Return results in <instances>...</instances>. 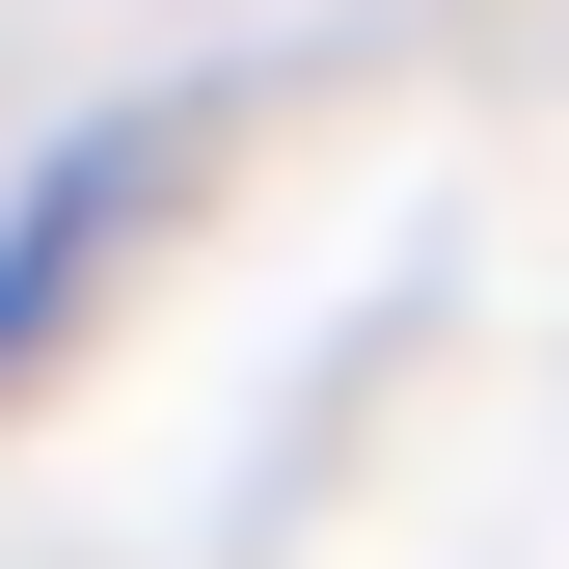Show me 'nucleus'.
<instances>
[{
  "label": "nucleus",
  "mask_w": 569,
  "mask_h": 569,
  "mask_svg": "<svg viewBox=\"0 0 569 569\" xmlns=\"http://www.w3.org/2000/svg\"><path fill=\"white\" fill-rule=\"evenodd\" d=\"M109 190H136V136H82V163H54V190H28V218H0V352H28V299H54V271H82V244H109Z\"/></svg>",
  "instance_id": "obj_1"
}]
</instances>
